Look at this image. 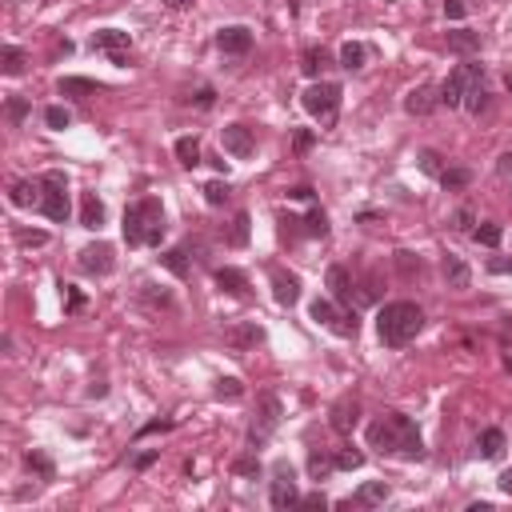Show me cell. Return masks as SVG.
<instances>
[{
	"mask_svg": "<svg viewBox=\"0 0 512 512\" xmlns=\"http://www.w3.org/2000/svg\"><path fill=\"white\" fill-rule=\"evenodd\" d=\"M368 445L376 452H384V456H400V461H424L429 456L424 445H420L413 416L404 413H384L376 424H368Z\"/></svg>",
	"mask_w": 512,
	"mask_h": 512,
	"instance_id": "obj_1",
	"label": "cell"
},
{
	"mask_svg": "<svg viewBox=\"0 0 512 512\" xmlns=\"http://www.w3.org/2000/svg\"><path fill=\"white\" fill-rule=\"evenodd\" d=\"M424 328V312H420V304L413 301H392L381 308V317H376V333L388 349H404L416 333Z\"/></svg>",
	"mask_w": 512,
	"mask_h": 512,
	"instance_id": "obj_2",
	"label": "cell"
},
{
	"mask_svg": "<svg viewBox=\"0 0 512 512\" xmlns=\"http://www.w3.org/2000/svg\"><path fill=\"white\" fill-rule=\"evenodd\" d=\"M125 240H128V248L160 244L164 240V208H160L157 196H144V200L125 208Z\"/></svg>",
	"mask_w": 512,
	"mask_h": 512,
	"instance_id": "obj_3",
	"label": "cell"
},
{
	"mask_svg": "<svg viewBox=\"0 0 512 512\" xmlns=\"http://www.w3.org/2000/svg\"><path fill=\"white\" fill-rule=\"evenodd\" d=\"M340 84H333V80H320V84H312L308 93L301 96L304 109H308V116H317L320 125H333L336 120V109H340Z\"/></svg>",
	"mask_w": 512,
	"mask_h": 512,
	"instance_id": "obj_4",
	"label": "cell"
},
{
	"mask_svg": "<svg viewBox=\"0 0 512 512\" xmlns=\"http://www.w3.org/2000/svg\"><path fill=\"white\" fill-rule=\"evenodd\" d=\"M276 424H280V400H276V392H264L260 404H256L253 424H248V445L253 448L269 445V436L276 432Z\"/></svg>",
	"mask_w": 512,
	"mask_h": 512,
	"instance_id": "obj_5",
	"label": "cell"
},
{
	"mask_svg": "<svg viewBox=\"0 0 512 512\" xmlns=\"http://www.w3.org/2000/svg\"><path fill=\"white\" fill-rule=\"evenodd\" d=\"M472 80H484V64H461L456 72H448V80L440 84V104L448 109H461L464 104V93Z\"/></svg>",
	"mask_w": 512,
	"mask_h": 512,
	"instance_id": "obj_6",
	"label": "cell"
},
{
	"mask_svg": "<svg viewBox=\"0 0 512 512\" xmlns=\"http://www.w3.org/2000/svg\"><path fill=\"white\" fill-rule=\"evenodd\" d=\"M40 212L48 221H68V180L64 173H45V200H40Z\"/></svg>",
	"mask_w": 512,
	"mask_h": 512,
	"instance_id": "obj_7",
	"label": "cell"
},
{
	"mask_svg": "<svg viewBox=\"0 0 512 512\" xmlns=\"http://www.w3.org/2000/svg\"><path fill=\"white\" fill-rule=\"evenodd\" d=\"M308 312H312V320H317V324L333 328L336 336H356V317H352V312H340L328 296H317Z\"/></svg>",
	"mask_w": 512,
	"mask_h": 512,
	"instance_id": "obj_8",
	"label": "cell"
},
{
	"mask_svg": "<svg viewBox=\"0 0 512 512\" xmlns=\"http://www.w3.org/2000/svg\"><path fill=\"white\" fill-rule=\"evenodd\" d=\"M269 500H272V509H292V504H301V493H296V472H292V464H276V477H272Z\"/></svg>",
	"mask_w": 512,
	"mask_h": 512,
	"instance_id": "obj_9",
	"label": "cell"
},
{
	"mask_svg": "<svg viewBox=\"0 0 512 512\" xmlns=\"http://www.w3.org/2000/svg\"><path fill=\"white\" fill-rule=\"evenodd\" d=\"M80 272H88V276H109L112 269H116V256H112V244H104V240H96V244H88V248H80Z\"/></svg>",
	"mask_w": 512,
	"mask_h": 512,
	"instance_id": "obj_10",
	"label": "cell"
},
{
	"mask_svg": "<svg viewBox=\"0 0 512 512\" xmlns=\"http://www.w3.org/2000/svg\"><path fill=\"white\" fill-rule=\"evenodd\" d=\"M128 45H132V36H128V32H120V29H100L93 36V52H109L112 64H125Z\"/></svg>",
	"mask_w": 512,
	"mask_h": 512,
	"instance_id": "obj_11",
	"label": "cell"
},
{
	"mask_svg": "<svg viewBox=\"0 0 512 512\" xmlns=\"http://www.w3.org/2000/svg\"><path fill=\"white\" fill-rule=\"evenodd\" d=\"M221 144H224V152H228V157L248 160V157H253V148H256L253 128H248V125H228L221 132Z\"/></svg>",
	"mask_w": 512,
	"mask_h": 512,
	"instance_id": "obj_12",
	"label": "cell"
},
{
	"mask_svg": "<svg viewBox=\"0 0 512 512\" xmlns=\"http://www.w3.org/2000/svg\"><path fill=\"white\" fill-rule=\"evenodd\" d=\"M216 48H221L224 56H244L253 48V32L244 29V24H228V29L216 32Z\"/></svg>",
	"mask_w": 512,
	"mask_h": 512,
	"instance_id": "obj_13",
	"label": "cell"
},
{
	"mask_svg": "<svg viewBox=\"0 0 512 512\" xmlns=\"http://www.w3.org/2000/svg\"><path fill=\"white\" fill-rule=\"evenodd\" d=\"M272 296H276V304L292 308V304L301 301V276L285 272V269H272Z\"/></svg>",
	"mask_w": 512,
	"mask_h": 512,
	"instance_id": "obj_14",
	"label": "cell"
},
{
	"mask_svg": "<svg viewBox=\"0 0 512 512\" xmlns=\"http://www.w3.org/2000/svg\"><path fill=\"white\" fill-rule=\"evenodd\" d=\"M436 104H440V96H436L432 84H420V88H413V93L404 96V112H408V116H429Z\"/></svg>",
	"mask_w": 512,
	"mask_h": 512,
	"instance_id": "obj_15",
	"label": "cell"
},
{
	"mask_svg": "<svg viewBox=\"0 0 512 512\" xmlns=\"http://www.w3.org/2000/svg\"><path fill=\"white\" fill-rule=\"evenodd\" d=\"M356 420H360V404H356L352 397L336 400L333 413H328V424H333L336 432H352V429H356Z\"/></svg>",
	"mask_w": 512,
	"mask_h": 512,
	"instance_id": "obj_16",
	"label": "cell"
},
{
	"mask_svg": "<svg viewBox=\"0 0 512 512\" xmlns=\"http://www.w3.org/2000/svg\"><path fill=\"white\" fill-rule=\"evenodd\" d=\"M8 200H13L16 208H40V200H45V180L40 184H32V180H16L13 192H8Z\"/></svg>",
	"mask_w": 512,
	"mask_h": 512,
	"instance_id": "obj_17",
	"label": "cell"
},
{
	"mask_svg": "<svg viewBox=\"0 0 512 512\" xmlns=\"http://www.w3.org/2000/svg\"><path fill=\"white\" fill-rule=\"evenodd\" d=\"M440 269H445L448 288H456V292H461V288H468V285H472V272H468V264H464V260H461L456 253H448Z\"/></svg>",
	"mask_w": 512,
	"mask_h": 512,
	"instance_id": "obj_18",
	"label": "cell"
},
{
	"mask_svg": "<svg viewBox=\"0 0 512 512\" xmlns=\"http://www.w3.org/2000/svg\"><path fill=\"white\" fill-rule=\"evenodd\" d=\"M80 224H84V228H93V232L104 228V205H100V196H96V192H84V200H80Z\"/></svg>",
	"mask_w": 512,
	"mask_h": 512,
	"instance_id": "obj_19",
	"label": "cell"
},
{
	"mask_svg": "<svg viewBox=\"0 0 512 512\" xmlns=\"http://www.w3.org/2000/svg\"><path fill=\"white\" fill-rule=\"evenodd\" d=\"M384 500H388V484H384V480H368V484H360L356 496H352V504H360V509H376Z\"/></svg>",
	"mask_w": 512,
	"mask_h": 512,
	"instance_id": "obj_20",
	"label": "cell"
},
{
	"mask_svg": "<svg viewBox=\"0 0 512 512\" xmlns=\"http://www.w3.org/2000/svg\"><path fill=\"white\" fill-rule=\"evenodd\" d=\"M328 288H333V301L352 304V276H349L344 264H333V269H328Z\"/></svg>",
	"mask_w": 512,
	"mask_h": 512,
	"instance_id": "obj_21",
	"label": "cell"
},
{
	"mask_svg": "<svg viewBox=\"0 0 512 512\" xmlns=\"http://www.w3.org/2000/svg\"><path fill=\"white\" fill-rule=\"evenodd\" d=\"M448 52H456V56H472V52H480V32H472V29L448 32Z\"/></svg>",
	"mask_w": 512,
	"mask_h": 512,
	"instance_id": "obj_22",
	"label": "cell"
},
{
	"mask_svg": "<svg viewBox=\"0 0 512 512\" xmlns=\"http://www.w3.org/2000/svg\"><path fill=\"white\" fill-rule=\"evenodd\" d=\"M216 285L228 292V296H248L253 288H248V276L240 269H216Z\"/></svg>",
	"mask_w": 512,
	"mask_h": 512,
	"instance_id": "obj_23",
	"label": "cell"
},
{
	"mask_svg": "<svg viewBox=\"0 0 512 512\" xmlns=\"http://www.w3.org/2000/svg\"><path fill=\"white\" fill-rule=\"evenodd\" d=\"M224 340H228L232 349H248V344H260V340H264V328H260V324H240V328H228Z\"/></svg>",
	"mask_w": 512,
	"mask_h": 512,
	"instance_id": "obj_24",
	"label": "cell"
},
{
	"mask_svg": "<svg viewBox=\"0 0 512 512\" xmlns=\"http://www.w3.org/2000/svg\"><path fill=\"white\" fill-rule=\"evenodd\" d=\"M56 88H61V96H96V93H104V84H96V80H88V77H64Z\"/></svg>",
	"mask_w": 512,
	"mask_h": 512,
	"instance_id": "obj_25",
	"label": "cell"
},
{
	"mask_svg": "<svg viewBox=\"0 0 512 512\" xmlns=\"http://www.w3.org/2000/svg\"><path fill=\"white\" fill-rule=\"evenodd\" d=\"M477 448H480V456L496 461V456L504 452V432H500V429H484V432H480V440H477Z\"/></svg>",
	"mask_w": 512,
	"mask_h": 512,
	"instance_id": "obj_26",
	"label": "cell"
},
{
	"mask_svg": "<svg viewBox=\"0 0 512 512\" xmlns=\"http://www.w3.org/2000/svg\"><path fill=\"white\" fill-rule=\"evenodd\" d=\"M176 160H180L184 168H196V164H200V141H196V136H180V141H176Z\"/></svg>",
	"mask_w": 512,
	"mask_h": 512,
	"instance_id": "obj_27",
	"label": "cell"
},
{
	"mask_svg": "<svg viewBox=\"0 0 512 512\" xmlns=\"http://www.w3.org/2000/svg\"><path fill=\"white\" fill-rule=\"evenodd\" d=\"M500 237H504V228H500L496 221H480L477 228H472V240H477V244H484V248H496V244H500Z\"/></svg>",
	"mask_w": 512,
	"mask_h": 512,
	"instance_id": "obj_28",
	"label": "cell"
},
{
	"mask_svg": "<svg viewBox=\"0 0 512 512\" xmlns=\"http://www.w3.org/2000/svg\"><path fill=\"white\" fill-rule=\"evenodd\" d=\"M328 64H333V61H328V52H324V48H308V52H304V61H301V72H304V77H320Z\"/></svg>",
	"mask_w": 512,
	"mask_h": 512,
	"instance_id": "obj_29",
	"label": "cell"
},
{
	"mask_svg": "<svg viewBox=\"0 0 512 512\" xmlns=\"http://www.w3.org/2000/svg\"><path fill=\"white\" fill-rule=\"evenodd\" d=\"M464 109L472 112V116H480V112L488 109V93H484V80H472V84H468V93H464Z\"/></svg>",
	"mask_w": 512,
	"mask_h": 512,
	"instance_id": "obj_30",
	"label": "cell"
},
{
	"mask_svg": "<svg viewBox=\"0 0 512 512\" xmlns=\"http://www.w3.org/2000/svg\"><path fill=\"white\" fill-rule=\"evenodd\" d=\"M160 264L173 272L176 280H184V276H189V256H184V248H168V253L160 256Z\"/></svg>",
	"mask_w": 512,
	"mask_h": 512,
	"instance_id": "obj_31",
	"label": "cell"
},
{
	"mask_svg": "<svg viewBox=\"0 0 512 512\" xmlns=\"http://www.w3.org/2000/svg\"><path fill=\"white\" fill-rule=\"evenodd\" d=\"M248 224H253V216H248V212H237V221H232V228H228V244H232V248H244V244H248Z\"/></svg>",
	"mask_w": 512,
	"mask_h": 512,
	"instance_id": "obj_32",
	"label": "cell"
},
{
	"mask_svg": "<svg viewBox=\"0 0 512 512\" xmlns=\"http://www.w3.org/2000/svg\"><path fill=\"white\" fill-rule=\"evenodd\" d=\"M333 468H336V461H328L324 452H317V448L308 452V477H312V480H324Z\"/></svg>",
	"mask_w": 512,
	"mask_h": 512,
	"instance_id": "obj_33",
	"label": "cell"
},
{
	"mask_svg": "<svg viewBox=\"0 0 512 512\" xmlns=\"http://www.w3.org/2000/svg\"><path fill=\"white\" fill-rule=\"evenodd\" d=\"M340 64H344L349 72H356V68H365V45H356V40H349V45L340 48Z\"/></svg>",
	"mask_w": 512,
	"mask_h": 512,
	"instance_id": "obj_34",
	"label": "cell"
},
{
	"mask_svg": "<svg viewBox=\"0 0 512 512\" xmlns=\"http://www.w3.org/2000/svg\"><path fill=\"white\" fill-rule=\"evenodd\" d=\"M0 68H4V77H20L24 72V52L20 48H4L0 52Z\"/></svg>",
	"mask_w": 512,
	"mask_h": 512,
	"instance_id": "obj_35",
	"label": "cell"
},
{
	"mask_svg": "<svg viewBox=\"0 0 512 512\" xmlns=\"http://www.w3.org/2000/svg\"><path fill=\"white\" fill-rule=\"evenodd\" d=\"M440 184H445L448 192L468 189V184H472V173H468V168H445V173H440Z\"/></svg>",
	"mask_w": 512,
	"mask_h": 512,
	"instance_id": "obj_36",
	"label": "cell"
},
{
	"mask_svg": "<svg viewBox=\"0 0 512 512\" xmlns=\"http://www.w3.org/2000/svg\"><path fill=\"white\" fill-rule=\"evenodd\" d=\"M45 125L52 128V132H64V128L72 125V116H68L64 104H48V109H45Z\"/></svg>",
	"mask_w": 512,
	"mask_h": 512,
	"instance_id": "obj_37",
	"label": "cell"
},
{
	"mask_svg": "<svg viewBox=\"0 0 512 512\" xmlns=\"http://www.w3.org/2000/svg\"><path fill=\"white\" fill-rule=\"evenodd\" d=\"M212 392H216V400H240V397H244V384H240L237 376H221Z\"/></svg>",
	"mask_w": 512,
	"mask_h": 512,
	"instance_id": "obj_38",
	"label": "cell"
},
{
	"mask_svg": "<svg viewBox=\"0 0 512 512\" xmlns=\"http://www.w3.org/2000/svg\"><path fill=\"white\" fill-rule=\"evenodd\" d=\"M16 244L20 248H45L48 232H40V228H16Z\"/></svg>",
	"mask_w": 512,
	"mask_h": 512,
	"instance_id": "obj_39",
	"label": "cell"
},
{
	"mask_svg": "<svg viewBox=\"0 0 512 512\" xmlns=\"http://www.w3.org/2000/svg\"><path fill=\"white\" fill-rule=\"evenodd\" d=\"M416 160H420V173H429V176H440V173H445V157H440L436 148H424Z\"/></svg>",
	"mask_w": 512,
	"mask_h": 512,
	"instance_id": "obj_40",
	"label": "cell"
},
{
	"mask_svg": "<svg viewBox=\"0 0 512 512\" xmlns=\"http://www.w3.org/2000/svg\"><path fill=\"white\" fill-rule=\"evenodd\" d=\"M333 461H336V468H344V472H352V468H360V464H365V456H360L356 448H340V452H336Z\"/></svg>",
	"mask_w": 512,
	"mask_h": 512,
	"instance_id": "obj_41",
	"label": "cell"
},
{
	"mask_svg": "<svg viewBox=\"0 0 512 512\" xmlns=\"http://www.w3.org/2000/svg\"><path fill=\"white\" fill-rule=\"evenodd\" d=\"M205 200H208L212 208L224 205V200H228V184H224V180H212V184H205Z\"/></svg>",
	"mask_w": 512,
	"mask_h": 512,
	"instance_id": "obj_42",
	"label": "cell"
},
{
	"mask_svg": "<svg viewBox=\"0 0 512 512\" xmlns=\"http://www.w3.org/2000/svg\"><path fill=\"white\" fill-rule=\"evenodd\" d=\"M304 228H308L312 237H324V232H328V216H324L320 208H312V212H308V221H304Z\"/></svg>",
	"mask_w": 512,
	"mask_h": 512,
	"instance_id": "obj_43",
	"label": "cell"
},
{
	"mask_svg": "<svg viewBox=\"0 0 512 512\" xmlns=\"http://www.w3.org/2000/svg\"><path fill=\"white\" fill-rule=\"evenodd\" d=\"M24 461H29V468H36V472H40L45 480H52V461H48L45 452H29Z\"/></svg>",
	"mask_w": 512,
	"mask_h": 512,
	"instance_id": "obj_44",
	"label": "cell"
},
{
	"mask_svg": "<svg viewBox=\"0 0 512 512\" xmlns=\"http://www.w3.org/2000/svg\"><path fill=\"white\" fill-rule=\"evenodd\" d=\"M472 224H477L472 208H456V212H452V228H461V232H472Z\"/></svg>",
	"mask_w": 512,
	"mask_h": 512,
	"instance_id": "obj_45",
	"label": "cell"
},
{
	"mask_svg": "<svg viewBox=\"0 0 512 512\" xmlns=\"http://www.w3.org/2000/svg\"><path fill=\"white\" fill-rule=\"evenodd\" d=\"M232 472H237V477H256V472H260V461H256V456H240V461L232 464Z\"/></svg>",
	"mask_w": 512,
	"mask_h": 512,
	"instance_id": "obj_46",
	"label": "cell"
},
{
	"mask_svg": "<svg viewBox=\"0 0 512 512\" xmlns=\"http://www.w3.org/2000/svg\"><path fill=\"white\" fill-rule=\"evenodd\" d=\"M24 112H29V100H24V96H13V100H8V120L20 125V120H24Z\"/></svg>",
	"mask_w": 512,
	"mask_h": 512,
	"instance_id": "obj_47",
	"label": "cell"
},
{
	"mask_svg": "<svg viewBox=\"0 0 512 512\" xmlns=\"http://www.w3.org/2000/svg\"><path fill=\"white\" fill-rule=\"evenodd\" d=\"M397 264L404 276H413V272H420V260H413V253H397Z\"/></svg>",
	"mask_w": 512,
	"mask_h": 512,
	"instance_id": "obj_48",
	"label": "cell"
},
{
	"mask_svg": "<svg viewBox=\"0 0 512 512\" xmlns=\"http://www.w3.org/2000/svg\"><path fill=\"white\" fill-rule=\"evenodd\" d=\"M168 429H173V420H148L136 436H152V432H168Z\"/></svg>",
	"mask_w": 512,
	"mask_h": 512,
	"instance_id": "obj_49",
	"label": "cell"
},
{
	"mask_svg": "<svg viewBox=\"0 0 512 512\" xmlns=\"http://www.w3.org/2000/svg\"><path fill=\"white\" fill-rule=\"evenodd\" d=\"M64 308H68V312H80V308H84V296H80V288L68 285V301H64Z\"/></svg>",
	"mask_w": 512,
	"mask_h": 512,
	"instance_id": "obj_50",
	"label": "cell"
},
{
	"mask_svg": "<svg viewBox=\"0 0 512 512\" xmlns=\"http://www.w3.org/2000/svg\"><path fill=\"white\" fill-rule=\"evenodd\" d=\"M464 13H468V8H464V0H445V16H448V20H461Z\"/></svg>",
	"mask_w": 512,
	"mask_h": 512,
	"instance_id": "obj_51",
	"label": "cell"
},
{
	"mask_svg": "<svg viewBox=\"0 0 512 512\" xmlns=\"http://www.w3.org/2000/svg\"><path fill=\"white\" fill-rule=\"evenodd\" d=\"M488 272H496V276H500V272H512V260L509 256H493V260H488Z\"/></svg>",
	"mask_w": 512,
	"mask_h": 512,
	"instance_id": "obj_52",
	"label": "cell"
},
{
	"mask_svg": "<svg viewBox=\"0 0 512 512\" xmlns=\"http://www.w3.org/2000/svg\"><path fill=\"white\" fill-rule=\"evenodd\" d=\"M304 509H328V500H324V493H312V496H301Z\"/></svg>",
	"mask_w": 512,
	"mask_h": 512,
	"instance_id": "obj_53",
	"label": "cell"
},
{
	"mask_svg": "<svg viewBox=\"0 0 512 512\" xmlns=\"http://www.w3.org/2000/svg\"><path fill=\"white\" fill-rule=\"evenodd\" d=\"M144 288H148V292H144V296H148V304H168V301H173L168 292H157V285H144Z\"/></svg>",
	"mask_w": 512,
	"mask_h": 512,
	"instance_id": "obj_54",
	"label": "cell"
},
{
	"mask_svg": "<svg viewBox=\"0 0 512 512\" xmlns=\"http://www.w3.org/2000/svg\"><path fill=\"white\" fill-rule=\"evenodd\" d=\"M312 141H317V136H312V132H296V152H308V148H312Z\"/></svg>",
	"mask_w": 512,
	"mask_h": 512,
	"instance_id": "obj_55",
	"label": "cell"
},
{
	"mask_svg": "<svg viewBox=\"0 0 512 512\" xmlns=\"http://www.w3.org/2000/svg\"><path fill=\"white\" fill-rule=\"evenodd\" d=\"M192 100H196V104H200V109H208V104H212V100H216V93H212V88H200V93L192 96Z\"/></svg>",
	"mask_w": 512,
	"mask_h": 512,
	"instance_id": "obj_56",
	"label": "cell"
},
{
	"mask_svg": "<svg viewBox=\"0 0 512 512\" xmlns=\"http://www.w3.org/2000/svg\"><path fill=\"white\" fill-rule=\"evenodd\" d=\"M496 173H500V176H512V152H504V157L496 160Z\"/></svg>",
	"mask_w": 512,
	"mask_h": 512,
	"instance_id": "obj_57",
	"label": "cell"
},
{
	"mask_svg": "<svg viewBox=\"0 0 512 512\" xmlns=\"http://www.w3.org/2000/svg\"><path fill=\"white\" fill-rule=\"evenodd\" d=\"M288 196H292V200H312V189H308V184H296Z\"/></svg>",
	"mask_w": 512,
	"mask_h": 512,
	"instance_id": "obj_58",
	"label": "cell"
},
{
	"mask_svg": "<svg viewBox=\"0 0 512 512\" xmlns=\"http://www.w3.org/2000/svg\"><path fill=\"white\" fill-rule=\"evenodd\" d=\"M104 392H109V384H104V381H93V384H88V397H93V400H100Z\"/></svg>",
	"mask_w": 512,
	"mask_h": 512,
	"instance_id": "obj_59",
	"label": "cell"
},
{
	"mask_svg": "<svg viewBox=\"0 0 512 512\" xmlns=\"http://www.w3.org/2000/svg\"><path fill=\"white\" fill-rule=\"evenodd\" d=\"M500 493L512 496V468H504V472H500Z\"/></svg>",
	"mask_w": 512,
	"mask_h": 512,
	"instance_id": "obj_60",
	"label": "cell"
},
{
	"mask_svg": "<svg viewBox=\"0 0 512 512\" xmlns=\"http://www.w3.org/2000/svg\"><path fill=\"white\" fill-rule=\"evenodd\" d=\"M152 461H157V452H141V456H136V468H148Z\"/></svg>",
	"mask_w": 512,
	"mask_h": 512,
	"instance_id": "obj_61",
	"label": "cell"
},
{
	"mask_svg": "<svg viewBox=\"0 0 512 512\" xmlns=\"http://www.w3.org/2000/svg\"><path fill=\"white\" fill-rule=\"evenodd\" d=\"M160 4H164V8H189L192 0H160Z\"/></svg>",
	"mask_w": 512,
	"mask_h": 512,
	"instance_id": "obj_62",
	"label": "cell"
},
{
	"mask_svg": "<svg viewBox=\"0 0 512 512\" xmlns=\"http://www.w3.org/2000/svg\"><path fill=\"white\" fill-rule=\"evenodd\" d=\"M504 88H509V93H512V68H509V72H504Z\"/></svg>",
	"mask_w": 512,
	"mask_h": 512,
	"instance_id": "obj_63",
	"label": "cell"
},
{
	"mask_svg": "<svg viewBox=\"0 0 512 512\" xmlns=\"http://www.w3.org/2000/svg\"><path fill=\"white\" fill-rule=\"evenodd\" d=\"M509 328H512V320H509Z\"/></svg>",
	"mask_w": 512,
	"mask_h": 512,
	"instance_id": "obj_64",
	"label": "cell"
}]
</instances>
